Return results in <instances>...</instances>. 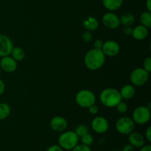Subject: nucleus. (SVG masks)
<instances>
[{
    "mask_svg": "<svg viewBox=\"0 0 151 151\" xmlns=\"http://www.w3.org/2000/svg\"><path fill=\"white\" fill-rule=\"evenodd\" d=\"M88 109V111H89V113L91 114H97V112H98L99 111L98 106H96L95 104L89 106Z\"/></svg>",
    "mask_w": 151,
    "mask_h": 151,
    "instance_id": "obj_30",
    "label": "nucleus"
},
{
    "mask_svg": "<svg viewBox=\"0 0 151 151\" xmlns=\"http://www.w3.org/2000/svg\"><path fill=\"white\" fill-rule=\"evenodd\" d=\"M13 44L11 39L5 35H0V57L10 55Z\"/></svg>",
    "mask_w": 151,
    "mask_h": 151,
    "instance_id": "obj_11",
    "label": "nucleus"
},
{
    "mask_svg": "<svg viewBox=\"0 0 151 151\" xmlns=\"http://www.w3.org/2000/svg\"><path fill=\"white\" fill-rule=\"evenodd\" d=\"M102 22H103L104 26L111 29H116L120 25L119 18L118 17L117 15L112 12H109L103 15V18H102Z\"/></svg>",
    "mask_w": 151,
    "mask_h": 151,
    "instance_id": "obj_8",
    "label": "nucleus"
},
{
    "mask_svg": "<svg viewBox=\"0 0 151 151\" xmlns=\"http://www.w3.org/2000/svg\"><path fill=\"white\" fill-rule=\"evenodd\" d=\"M140 22L143 26L149 28L151 27V12L145 11L140 16Z\"/></svg>",
    "mask_w": 151,
    "mask_h": 151,
    "instance_id": "obj_22",
    "label": "nucleus"
},
{
    "mask_svg": "<svg viewBox=\"0 0 151 151\" xmlns=\"http://www.w3.org/2000/svg\"><path fill=\"white\" fill-rule=\"evenodd\" d=\"M128 141L130 145L137 148H140L145 145V138L140 133L138 132H131L129 134L128 137Z\"/></svg>",
    "mask_w": 151,
    "mask_h": 151,
    "instance_id": "obj_14",
    "label": "nucleus"
},
{
    "mask_svg": "<svg viewBox=\"0 0 151 151\" xmlns=\"http://www.w3.org/2000/svg\"><path fill=\"white\" fill-rule=\"evenodd\" d=\"M77 104L82 108H87L95 104L96 97L94 93L88 89H83L78 91L75 97Z\"/></svg>",
    "mask_w": 151,
    "mask_h": 151,
    "instance_id": "obj_4",
    "label": "nucleus"
},
{
    "mask_svg": "<svg viewBox=\"0 0 151 151\" xmlns=\"http://www.w3.org/2000/svg\"><path fill=\"white\" fill-rule=\"evenodd\" d=\"M100 100L102 104L108 108L116 107V105L122 101L119 91L113 88H107L101 91Z\"/></svg>",
    "mask_w": 151,
    "mask_h": 151,
    "instance_id": "obj_2",
    "label": "nucleus"
},
{
    "mask_svg": "<svg viewBox=\"0 0 151 151\" xmlns=\"http://www.w3.org/2000/svg\"><path fill=\"white\" fill-rule=\"evenodd\" d=\"M146 7H147V11L151 12V0L146 1Z\"/></svg>",
    "mask_w": 151,
    "mask_h": 151,
    "instance_id": "obj_37",
    "label": "nucleus"
},
{
    "mask_svg": "<svg viewBox=\"0 0 151 151\" xmlns=\"http://www.w3.org/2000/svg\"><path fill=\"white\" fill-rule=\"evenodd\" d=\"M135 128V122L131 118L123 116L116 121V129L118 133L122 135H127L134 131Z\"/></svg>",
    "mask_w": 151,
    "mask_h": 151,
    "instance_id": "obj_6",
    "label": "nucleus"
},
{
    "mask_svg": "<svg viewBox=\"0 0 151 151\" xmlns=\"http://www.w3.org/2000/svg\"><path fill=\"white\" fill-rule=\"evenodd\" d=\"M121 97L124 100H130L135 94V88L131 85H125L119 91Z\"/></svg>",
    "mask_w": 151,
    "mask_h": 151,
    "instance_id": "obj_17",
    "label": "nucleus"
},
{
    "mask_svg": "<svg viewBox=\"0 0 151 151\" xmlns=\"http://www.w3.org/2000/svg\"><path fill=\"white\" fill-rule=\"evenodd\" d=\"M143 69H145L147 72H150L151 71V58L147 57L143 62Z\"/></svg>",
    "mask_w": 151,
    "mask_h": 151,
    "instance_id": "obj_27",
    "label": "nucleus"
},
{
    "mask_svg": "<svg viewBox=\"0 0 151 151\" xmlns=\"http://www.w3.org/2000/svg\"><path fill=\"white\" fill-rule=\"evenodd\" d=\"M134 38L136 40H143L148 35V29L146 27L140 24L133 28V32L131 34Z\"/></svg>",
    "mask_w": 151,
    "mask_h": 151,
    "instance_id": "obj_15",
    "label": "nucleus"
},
{
    "mask_svg": "<svg viewBox=\"0 0 151 151\" xmlns=\"http://www.w3.org/2000/svg\"><path fill=\"white\" fill-rule=\"evenodd\" d=\"M79 137L75 131H63L59 136L58 145L63 150H72L79 142Z\"/></svg>",
    "mask_w": 151,
    "mask_h": 151,
    "instance_id": "obj_3",
    "label": "nucleus"
},
{
    "mask_svg": "<svg viewBox=\"0 0 151 151\" xmlns=\"http://www.w3.org/2000/svg\"><path fill=\"white\" fill-rule=\"evenodd\" d=\"M83 27L88 30H95L99 26V22L95 17L88 16L86 19H84L83 22Z\"/></svg>",
    "mask_w": 151,
    "mask_h": 151,
    "instance_id": "obj_18",
    "label": "nucleus"
},
{
    "mask_svg": "<svg viewBox=\"0 0 151 151\" xmlns=\"http://www.w3.org/2000/svg\"><path fill=\"white\" fill-rule=\"evenodd\" d=\"M139 151H151V146L150 145H143L142 147H140Z\"/></svg>",
    "mask_w": 151,
    "mask_h": 151,
    "instance_id": "obj_36",
    "label": "nucleus"
},
{
    "mask_svg": "<svg viewBox=\"0 0 151 151\" xmlns=\"http://www.w3.org/2000/svg\"><path fill=\"white\" fill-rule=\"evenodd\" d=\"M92 38L93 36L92 35H91V33L90 32H88V31L83 32V34L82 35V38L84 42H89V41H91V40L92 39Z\"/></svg>",
    "mask_w": 151,
    "mask_h": 151,
    "instance_id": "obj_28",
    "label": "nucleus"
},
{
    "mask_svg": "<svg viewBox=\"0 0 151 151\" xmlns=\"http://www.w3.org/2000/svg\"><path fill=\"white\" fill-rule=\"evenodd\" d=\"M101 50L106 56L114 57L119 52L120 47H119V44L116 41H107L103 43Z\"/></svg>",
    "mask_w": 151,
    "mask_h": 151,
    "instance_id": "obj_10",
    "label": "nucleus"
},
{
    "mask_svg": "<svg viewBox=\"0 0 151 151\" xmlns=\"http://www.w3.org/2000/svg\"><path fill=\"white\" fill-rule=\"evenodd\" d=\"M116 108L117 111L120 114L126 113V112L128 111V106H127L126 103L122 101H120L117 105H116Z\"/></svg>",
    "mask_w": 151,
    "mask_h": 151,
    "instance_id": "obj_25",
    "label": "nucleus"
},
{
    "mask_svg": "<svg viewBox=\"0 0 151 151\" xmlns=\"http://www.w3.org/2000/svg\"><path fill=\"white\" fill-rule=\"evenodd\" d=\"M11 111L10 106L6 103H0V120L6 119L9 116Z\"/></svg>",
    "mask_w": 151,
    "mask_h": 151,
    "instance_id": "obj_21",
    "label": "nucleus"
},
{
    "mask_svg": "<svg viewBox=\"0 0 151 151\" xmlns=\"http://www.w3.org/2000/svg\"><path fill=\"white\" fill-rule=\"evenodd\" d=\"M0 73H1V67H0Z\"/></svg>",
    "mask_w": 151,
    "mask_h": 151,
    "instance_id": "obj_38",
    "label": "nucleus"
},
{
    "mask_svg": "<svg viewBox=\"0 0 151 151\" xmlns=\"http://www.w3.org/2000/svg\"><path fill=\"white\" fill-rule=\"evenodd\" d=\"M123 32L125 35H131L133 32V27L131 26H125L123 29Z\"/></svg>",
    "mask_w": 151,
    "mask_h": 151,
    "instance_id": "obj_31",
    "label": "nucleus"
},
{
    "mask_svg": "<svg viewBox=\"0 0 151 151\" xmlns=\"http://www.w3.org/2000/svg\"><path fill=\"white\" fill-rule=\"evenodd\" d=\"M117 151H118V150H117Z\"/></svg>",
    "mask_w": 151,
    "mask_h": 151,
    "instance_id": "obj_39",
    "label": "nucleus"
},
{
    "mask_svg": "<svg viewBox=\"0 0 151 151\" xmlns=\"http://www.w3.org/2000/svg\"><path fill=\"white\" fill-rule=\"evenodd\" d=\"M10 55H11V57L14 59L16 61H20V60H22L25 57V52L24 50L22 48L19 47H13V50H12L11 52H10Z\"/></svg>",
    "mask_w": 151,
    "mask_h": 151,
    "instance_id": "obj_19",
    "label": "nucleus"
},
{
    "mask_svg": "<svg viewBox=\"0 0 151 151\" xmlns=\"http://www.w3.org/2000/svg\"><path fill=\"white\" fill-rule=\"evenodd\" d=\"M0 67L6 72H13L17 69V63L11 56H4L0 60Z\"/></svg>",
    "mask_w": 151,
    "mask_h": 151,
    "instance_id": "obj_12",
    "label": "nucleus"
},
{
    "mask_svg": "<svg viewBox=\"0 0 151 151\" xmlns=\"http://www.w3.org/2000/svg\"><path fill=\"white\" fill-rule=\"evenodd\" d=\"M75 132L76 133L77 135L79 137V138H81V137H83L85 134H88V127L86 125L83 124H81V125H78V126L75 128Z\"/></svg>",
    "mask_w": 151,
    "mask_h": 151,
    "instance_id": "obj_23",
    "label": "nucleus"
},
{
    "mask_svg": "<svg viewBox=\"0 0 151 151\" xmlns=\"http://www.w3.org/2000/svg\"><path fill=\"white\" fill-rule=\"evenodd\" d=\"M103 42L102 40H100V39L96 40L94 43V48L98 49V50H101L102 47H103Z\"/></svg>",
    "mask_w": 151,
    "mask_h": 151,
    "instance_id": "obj_32",
    "label": "nucleus"
},
{
    "mask_svg": "<svg viewBox=\"0 0 151 151\" xmlns=\"http://www.w3.org/2000/svg\"><path fill=\"white\" fill-rule=\"evenodd\" d=\"M72 151H91L89 146L85 145L83 144H78Z\"/></svg>",
    "mask_w": 151,
    "mask_h": 151,
    "instance_id": "obj_26",
    "label": "nucleus"
},
{
    "mask_svg": "<svg viewBox=\"0 0 151 151\" xmlns=\"http://www.w3.org/2000/svg\"><path fill=\"white\" fill-rule=\"evenodd\" d=\"M4 90H5V85H4V82L0 79V95L4 93Z\"/></svg>",
    "mask_w": 151,
    "mask_h": 151,
    "instance_id": "obj_35",
    "label": "nucleus"
},
{
    "mask_svg": "<svg viewBox=\"0 0 151 151\" xmlns=\"http://www.w3.org/2000/svg\"><path fill=\"white\" fill-rule=\"evenodd\" d=\"M91 128L97 134H105L109 130V124L106 118L97 116L91 122Z\"/></svg>",
    "mask_w": 151,
    "mask_h": 151,
    "instance_id": "obj_9",
    "label": "nucleus"
},
{
    "mask_svg": "<svg viewBox=\"0 0 151 151\" xmlns=\"http://www.w3.org/2000/svg\"><path fill=\"white\" fill-rule=\"evenodd\" d=\"M81 144L85 145L90 146L92 145L93 142H94V138H93L92 135H91L90 134H86L85 135H83V137H81Z\"/></svg>",
    "mask_w": 151,
    "mask_h": 151,
    "instance_id": "obj_24",
    "label": "nucleus"
},
{
    "mask_svg": "<svg viewBox=\"0 0 151 151\" xmlns=\"http://www.w3.org/2000/svg\"><path fill=\"white\" fill-rule=\"evenodd\" d=\"M122 151H135V147H133L131 145L128 144L124 146L123 148L122 149Z\"/></svg>",
    "mask_w": 151,
    "mask_h": 151,
    "instance_id": "obj_34",
    "label": "nucleus"
},
{
    "mask_svg": "<svg viewBox=\"0 0 151 151\" xmlns=\"http://www.w3.org/2000/svg\"><path fill=\"white\" fill-rule=\"evenodd\" d=\"M106 61V55L101 50L92 49L87 52L84 57V63L88 69L95 71L101 68Z\"/></svg>",
    "mask_w": 151,
    "mask_h": 151,
    "instance_id": "obj_1",
    "label": "nucleus"
},
{
    "mask_svg": "<svg viewBox=\"0 0 151 151\" xmlns=\"http://www.w3.org/2000/svg\"><path fill=\"white\" fill-rule=\"evenodd\" d=\"M134 21H135L134 16L129 13H125L119 18V22L124 26H131L134 23Z\"/></svg>",
    "mask_w": 151,
    "mask_h": 151,
    "instance_id": "obj_20",
    "label": "nucleus"
},
{
    "mask_svg": "<svg viewBox=\"0 0 151 151\" xmlns=\"http://www.w3.org/2000/svg\"><path fill=\"white\" fill-rule=\"evenodd\" d=\"M145 138L149 142H151V127L149 126L145 131Z\"/></svg>",
    "mask_w": 151,
    "mask_h": 151,
    "instance_id": "obj_33",
    "label": "nucleus"
},
{
    "mask_svg": "<svg viewBox=\"0 0 151 151\" xmlns=\"http://www.w3.org/2000/svg\"><path fill=\"white\" fill-rule=\"evenodd\" d=\"M46 151H64V150L60 146L57 145H52L50 147H49Z\"/></svg>",
    "mask_w": 151,
    "mask_h": 151,
    "instance_id": "obj_29",
    "label": "nucleus"
},
{
    "mask_svg": "<svg viewBox=\"0 0 151 151\" xmlns=\"http://www.w3.org/2000/svg\"><path fill=\"white\" fill-rule=\"evenodd\" d=\"M132 119L139 125L147 123L150 119V109L147 106H139L133 112Z\"/></svg>",
    "mask_w": 151,
    "mask_h": 151,
    "instance_id": "obj_5",
    "label": "nucleus"
},
{
    "mask_svg": "<svg viewBox=\"0 0 151 151\" xmlns=\"http://www.w3.org/2000/svg\"><path fill=\"white\" fill-rule=\"evenodd\" d=\"M67 121L62 116H55L50 120V127L56 132H63L67 128Z\"/></svg>",
    "mask_w": 151,
    "mask_h": 151,
    "instance_id": "obj_13",
    "label": "nucleus"
},
{
    "mask_svg": "<svg viewBox=\"0 0 151 151\" xmlns=\"http://www.w3.org/2000/svg\"><path fill=\"white\" fill-rule=\"evenodd\" d=\"M123 0H103V4L107 10L114 11L122 7Z\"/></svg>",
    "mask_w": 151,
    "mask_h": 151,
    "instance_id": "obj_16",
    "label": "nucleus"
},
{
    "mask_svg": "<svg viewBox=\"0 0 151 151\" xmlns=\"http://www.w3.org/2000/svg\"><path fill=\"white\" fill-rule=\"evenodd\" d=\"M149 78V72L143 68H137L131 74V81L134 86H141L144 85Z\"/></svg>",
    "mask_w": 151,
    "mask_h": 151,
    "instance_id": "obj_7",
    "label": "nucleus"
}]
</instances>
